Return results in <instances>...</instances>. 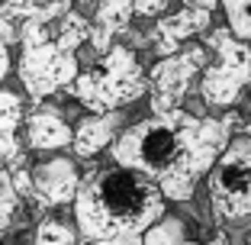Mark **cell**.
Returning a JSON list of instances; mask_svg holds the SVG:
<instances>
[{
  "mask_svg": "<svg viewBox=\"0 0 251 245\" xmlns=\"http://www.w3.org/2000/svg\"><path fill=\"white\" fill-rule=\"evenodd\" d=\"M20 207H23V197L16 193L13 181H10V171H0V236L7 229H13Z\"/></svg>",
  "mask_w": 251,
  "mask_h": 245,
  "instance_id": "e0dca14e",
  "label": "cell"
},
{
  "mask_svg": "<svg viewBox=\"0 0 251 245\" xmlns=\"http://www.w3.org/2000/svg\"><path fill=\"white\" fill-rule=\"evenodd\" d=\"M209 207L216 223H245L251 219V139H232L213 171L206 174Z\"/></svg>",
  "mask_w": 251,
  "mask_h": 245,
  "instance_id": "8992f818",
  "label": "cell"
},
{
  "mask_svg": "<svg viewBox=\"0 0 251 245\" xmlns=\"http://www.w3.org/2000/svg\"><path fill=\"white\" fill-rule=\"evenodd\" d=\"M26 119V100L20 90H0V171H10L23 162L20 123Z\"/></svg>",
  "mask_w": 251,
  "mask_h": 245,
  "instance_id": "7c38bea8",
  "label": "cell"
},
{
  "mask_svg": "<svg viewBox=\"0 0 251 245\" xmlns=\"http://www.w3.org/2000/svg\"><path fill=\"white\" fill-rule=\"evenodd\" d=\"M129 126L126 123V110H113V113H87L84 119H77L74 126V139H71V149L74 158H97L100 152H106L113 142L119 139V133Z\"/></svg>",
  "mask_w": 251,
  "mask_h": 245,
  "instance_id": "30bf717a",
  "label": "cell"
},
{
  "mask_svg": "<svg viewBox=\"0 0 251 245\" xmlns=\"http://www.w3.org/2000/svg\"><path fill=\"white\" fill-rule=\"evenodd\" d=\"M209 23H213V13L203 7H184L177 13H168L151 29V49L161 58H168V55L180 52L184 45H190L197 36H203L209 29Z\"/></svg>",
  "mask_w": 251,
  "mask_h": 245,
  "instance_id": "9c48e42d",
  "label": "cell"
},
{
  "mask_svg": "<svg viewBox=\"0 0 251 245\" xmlns=\"http://www.w3.org/2000/svg\"><path fill=\"white\" fill-rule=\"evenodd\" d=\"M203 45L209 52V61L200 75V97L219 110L235 107L251 87V45L232 36L229 26L209 29Z\"/></svg>",
  "mask_w": 251,
  "mask_h": 245,
  "instance_id": "5b68a950",
  "label": "cell"
},
{
  "mask_svg": "<svg viewBox=\"0 0 251 245\" xmlns=\"http://www.w3.org/2000/svg\"><path fill=\"white\" fill-rule=\"evenodd\" d=\"M55 42H58L61 49H65V52L77 55V49L90 42V23L84 20L81 13L68 10V13L61 16L58 23H55Z\"/></svg>",
  "mask_w": 251,
  "mask_h": 245,
  "instance_id": "2e32d148",
  "label": "cell"
},
{
  "mask_svg": "<svg viewBox=\"0 0 251 245\" xmlns=\"http://www.w3.org/2000/svg\"><path fill=\"white\" fill-rule=\"evenodd\" d=\"M245 245H251V232H248V236H245Z\"/></svg>",
  "mask_w": 251,
  "mask_h": 245,
  "instance_id": "7402d4cb",
  "label": "cell"
},
{
  "mask_svg": "<svg viewBox=\"0 0 251 245\" xmlns=\"http://www.w3.org/2000/svg\"><path fill=\"white\" fill-rule=\"evenodd\" d=\"M187 7H203V10H209V13H213V10L219 7V0H187Z\"/></svg>",
  "mask_w": 251,
  "mask_h": 245,
  "instance_id": "44dd1931",
  "label": "cell"
},
{
  "mask_svg": "<svg viewBox=\"0 0 251 245\" xmlns=\"http://www.w3.org/2000/svg\"><path fill=\"white\" fill-rule=\"evenodd\" d=\"M7 75H10V45H7V39H3V32H0V90H3Z\"/></svg>",
  "mask_w": 251,
  "mask_h": 245,
  "instance_id": "d6986e66",
  "label": "cell"
},
{
  "mask_svg": "<svg viewBox=\"0 0 251 245\" xmlns=\"http://www.w3.org/2000/svg\"><path fill=\"white\" fill-rule=\"evenodd\" d=\"M206 61H209V52L203 42H190L180 52L158 58V65L148 71V94H151L148 107H151V113L180 110L184 97L190 94L193 81L203 75Z\"/></svg>",
  "mask_w": 251,
  "mask_h": 245,
  "instance_id": "52a82bcc",
  "label": "cell"
},
{
  "mask_svg": "<svg viewBox=\"0 0 251 245\" xmlns=\"http://www.w3.org/2000/svg\"><path fill=\"white\" fill-rule=\"evenodd\" d=\"M87 245H142V236H116V239H103V242H87Z\"/></svg>",
  "mask_w": 251,
  "mask_h": 245,
  "instance_id": "ffe728a7",
  "label": "cell"
},
{
  "mask_svg": "<svg viewBox=\"0 0 251 245\" xmlns=\"http://www.w3.org/2000/svg\"><path fill=\"white\" fill-rule=\"evenodd\" d=\"M81 168L71 155H52L32 168V203L45 210L71 207L81 187Z\"/></svg>",
  "mask_w": 251,
  "mask_h": 245,
  "instance_id": "ba28073f",
  "label": "cell"
},
{
  "mask_svg": "<svg viewBox=\"0 0 251 245\" xmlns=\"http://www.w3.org/2000/svg\"><path fill=\"white\" fill-rule=\"evenodd\" d=\"M68 13L65 3L55 7H42L20 36V61H16V78L23 84V94L29 97L32 104H42L58 90H68V84L81 75V61L77 55L65 52L55 42L52 20Z\"/></svg>",
  "mask_w": 251,
  "mask_h": 245,
  "instance_id": "3957f363",
  "label": "cell"
},
{
  "mask_svg": "<svg viewBox=\"0 0 251 245\" xmlns=\"http://www.w3.org/2000/svg\"><path fill=\"white\" fill-rule=\"evenodd\" d=\"M148 94V75L139 55L129 45H116L100 55L94 68L81 71L68 84V97L77 100L87 113H113L139 104Z\"/></svg>",
  "mask_w": 251,
  "mask_h": 245,
  "instance_id": "277c9868",
  "label": "cell"
},
{
  "mask_svg": "<svg viewBox=\"0 0 251 245\" xmlns=\"http://www.w3.org/2000/svg\"><path fill=\"white\" fill-rule=\"evenodd\" d=\"M229 142L232 133L226 119L197 116L180 107L129 123L110 145V158L119 168L151 178L168 203H187Z\"/></svg>",
  "mask_w": 251,
  "mask_h": 245,
  "instance_id": "6da1fadb",
  "label": "cell"
},
{
  "mask_svg": "<svg viewBox=\"0 0 251 245\" xmlns=\"http://www.w3.org/2000/svg\"><path fill=\"white\" fill-rule=\"evenodd\" d=\"M71 210L81 242L87 245L116 236H142L168 213V200L151 178L110 164L84 174Z\"/></svg>",
  "mask_w": 251,
  "mask_h": 245,
  "instance_id": "7a4b0ae2",
  "label": "cell"
},
{
  "mask_svg": "<svg viewBox=\"0 0 251 245\" xmlns=\"http://www.w3.org/2000/svg\"><path fill=\"white\" fill-rule=\"evenodd\" d=\"M32 245H81V232H77L74 219L45 216L32 229Z\"/></svg>",
  "mask_w": 251,
  "mask_h": 245,
  "instance_id": "9a60e30c",
  "label": "cell"
},
{
  "mask_svg": "<svg viewBox=\"0 0 251 245\" xmlns=\"http://www.w3.org/2000/svg\"><path fill=\"white\" fill-rule=\"evenodd\" d=\"M229 20V32L251 45V0H219Z\"/></svg>",
  "mask_w": 251,
  "mask_h": 245,
  "instance_id": "ac0fdd59",
  "label": "cell"
},
{
  "mask_svg": "<svg viewBox=\"0 0 251 245\" xmlns=\"http://www.w3.org/2000/svg\"><path fill=\"white\" fill-rule=\"evenodd\" d=\"M23 133H26V149H32V152L71 149V139H74L71 123H68L55 107H42V104L32 113H26Z\"/></svg>",
  "mask_w": 251,
  "mask_h": 245,
  "instance_id": "8fae6325",
  "label": "cell"
},
{
  "mask_svg": "<svg viewBox=\"0 0 251 245\" xmlns=\"http://www.w3.org/2000/svg\"><path fill=\"white\" fill-rule=\"evenodd\" d=\"M139 3L142 0H103L90 23V45L103 49V52L113 49V36L129 26V20L139 13Z\"/></svg>",
  "mask_w": 251,
  "mask_h": 245,
  "instance_id": "4fadbf2b",
  "label": "cell"
},
{
  "mask_svg": "<svg viewBox=\"0 0 251 245\" xmlns=\"http://www.w3.org/2000/svg\"><path fill=\"white\" fill-rule=\"evenodd\" d=\"M142 245H200L190 239L187 232V223L180 216L164 213L158 223H151L145 232H142Z\"/></svg>",
  "mask_w": 251,
  "mask_h": 245,
  "instance_id": "5bb4252c",
  "label": "cell"
}]
</instances>
